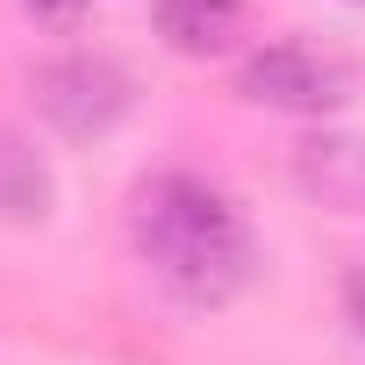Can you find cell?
<instances>
[{
  "label": "cell",
  "mask_w": 365,
  "mask_h": 365,
  "mask_svg": "<svg viewBox=\"0 0 365 365\" xmlns=\"http://www.w3.org/2000/svg\"><path fill=\"white\" fill-rule=\"evenodd\" d=\"M51 208H58L51 165L36 158V143L22 129H0V222L36 230V222H51Z\"/></svg>",
  "instance_id": "obj_5"
},
{
  "label": "cell",
  "mask_w": 365,
  "mask_h": 365,
  "mask_svg": "<svg viewBox=\"0 0 365 365\" xmlns=\"http://www.w3.org/2000/svg\"><path fill=\"white\" fill-rule=\"evenodd\" d=\"M344 308H351V329H358V344H365V265L344 272Z\"/></svg>",
  "instance_id": "obj_8"
},
{
  "label": "cell",
  "mask_w": 365,
  "mask_h": 365,
  "mask_svg": "<svg viewBox=\"0 0 365 365\" xmlns=\"http://www.w3.org/2000/svg\"><path fill=\"white\" fill-rule=\"evenodd\" d=\"M358 8H365V0H358Z\"/></svg>",
  "instance_id": "obj_9"
},
{
  "label": "cell",
  "mask_w": 365,
  "mask_h": 365,
  "mask_svg": "<svg viewBox=\"0 0 365 365\" xmlns=\"http://www.w3.org/2000/svg\"><path fill=\"white\" fill-rule=\"evenodd\" d=\"M129 244L150 279L187 308H222L258 279L251 215L201 172H150L129 194Z\"/></svg>",
  "instance_id": "obj_1"
},
{
  "label": "cell",
  "mask_w": 365,
  "mask_h": 365,
  "mask_svg": "<svg viewBox=\"0 0 365 365\" xmlns=\"http://www.w3.org/2000/svg\"><path fill=\"white\" fill-rule=\"evenodd\" d=\"M237 93L251 108H272V115H336L358 93V65L344 51H322V43H265L244 58Z\"/></svg>",
  "instance_id": "obj_2"
},
{
  "label": "cell",
  "mask_w": 365,
  "mask_h": 365,
  "mask_svg": "<svg viewBox=\"0 0 365 365\" xmlns=\"http://www.w3.org/2000/svg\"><path fill=\"white\" fill-rule=\"evenodd\" d=\"M294 172H301V187L315 201H329L344 215L365 208V143L358 136H308L301 158H294Z\"/></svg>",
  "instance_id": "obj_6"
},
{
  "label": "cell",
  "mask_w": 365,
  "mask_h": 365,
  "mask_svg": "<svg viewBox=\"0 0 365 365\" xmlns=\"http://www.w3.org/2000/svg\"><path fill=\"white\" fill-rule=\"evenodd\" d=\"M251 29V0H158V36L179 58H222Z\"/></svg>",
  "instance_id": "obj_4"
},
{
  "label": "cell",
  "mask_w": 365,
  "mask_h": 365,
  "mask_svg": "<svg viewBox=\"0 0 365 365\" xmlns=\"http://www.w3.org/2000/svg\"><path fill=\"white\" fill-rule=\"evenodd\" d=\"M22 15L36 29H51V36H79L93 22V0H22Z\"/></svg>",
  "instance_id": "obj_7"
},
{
  "label": "cell",
  "mask_w": 365,
  "mask_h": 365,
  "mask_svg": "<svg viewBox=\"0 0 365 365\" xmlns=\"http://www.w3.org/2000/svg\"><path fill=\"white\" fill-rule=\"evenodd\" d=\"M129 108H136V79L108 51H72L36 72V115L72 143H101Z\"/></svg>",
  "instance_id": "obj_3"
}]
</instances>
